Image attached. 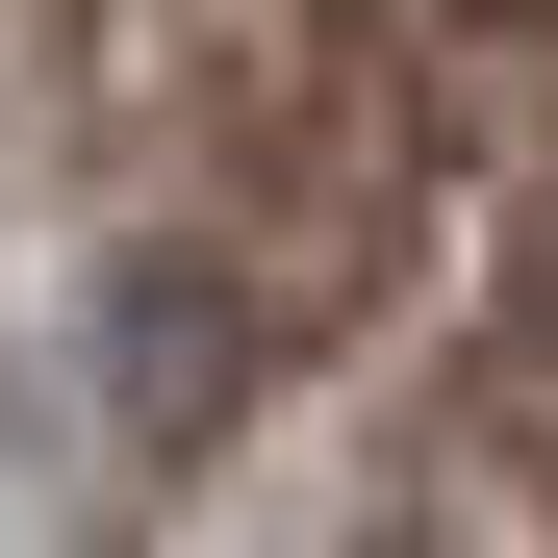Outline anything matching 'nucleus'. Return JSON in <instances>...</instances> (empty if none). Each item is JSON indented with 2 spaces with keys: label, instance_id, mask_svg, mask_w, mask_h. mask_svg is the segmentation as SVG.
<instances>
[{
  "label": "nucleus",
  "instance_id": "nucleus-1",
  "mask_svg": "<svg viewBox=\"0 0 558 558\" xmlns=\"http://www.w3.org/2000/svg\"><path fill=\"white\" fill-rule=\"evenodd\" d=\"M76 381H102V457H204L229 381H254V305H229V254H102L76 279Z\"/></svg>",
  "mask_w": 558,
  "mask_h": 558
}]
</instances>
